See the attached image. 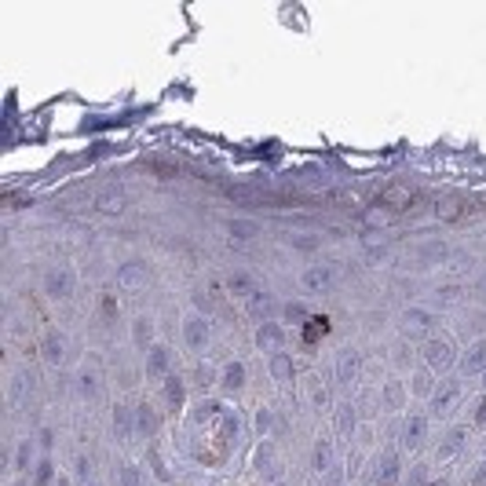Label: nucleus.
Instances as JSON below:
<instances>
[{
  "instance_id": "obj_1",
  "label": "nucleus",
  "mask_w": 486,
  "mask_h": 486,
  "mask_svg": "<svg viewBox=\"0 0 486 486\" xmlns=\"http://www.w3.org/2000/svg\"><path fill=\"white\" fill-rule=\"evenodd\" d=\"M40 286H44V293H48L51 300H70L73 289H77V274H73L70 267H63V264H59V267H48Z\"/></svg>"
},
{
  "instance_id": "obj_2",
  "label": "nucleus",
  "mask_w": 486,
  "mask_h": 486,
  "mask_svg": "<svg viewBox=\"0 0 486 486\" xmlns=\"http://www.w3.org/2000/svg\"><path fill=\"white\" fill-rule=\"evenodd\" d=\"M146 281H150V271L143 260H128L117 267V289L121 293H139V289H146Z\"/></svg>"
},
{
  "instance_id": "obj_3",
  "label": "nucleus",
  "mask_w": 486,
  "mask_h": 486,
  "mask_svg": "<svg viewBox=\"0 0 486 486\" xmlns=\"http://www.w3.org/2000/svg\"><path fill=\"white\" fill-rule=\"evenodd\" d=\"M421 355H424L428 369H439V373H443V369L453 366V347H450L446 337H428L424 347H421Z\"/></svg>"
},
{
  "instance_id": "obj_4",
  "label": "nucleus",
  "mask_w": 486,
  "mask_h": 486,
  "mask_svg": "<svg viewBox=\"0 0 486 486\" xmlns=\"http://www.w3.org/2000/svg\"><path fill=\"white\" fill-rule=\"evenodd\" d=\"M399 325H402L406 337H428V333L435 329V315L428 311V307H406Z\"/></svg>"
},
{
  "instance_id": "obj_5",
  "label": "nucleus",
  "mask_w": 486,
  "mask_h": 486,
  "mask_svg": "<svg viewBox=\"0 0 486 486\" xmlns=\"http://www.w3.org/2000/svg\"><path fill=\"white\" fill-rule=\"evenodd\" d=\"M209 337H212V325H209V318L194 311V315L183 322V340H187V347H190V351H205Z\"/></svg>"
},
{
  "instance_id": "obj_6",
  "label": "nucleus",
  "mask_w": 486,
  "mask_h": 486,
  "mask_svg": "<svg viewBox=\"0 0 486 486\" xmlns=\"http://www.w3.org/2000/svg\"><path fill=\"white\" fill-rule=\"evenodd\" d=\"M333 286H337V271H333V264H315L303 271V289L307 293H329Z\"/></svg>"
},
{
  "instance_id": "obj_7",
  "label": "nucleus",
  "mask_w": 486,
  "mask_h": 486,
  "mask_svg": "<svg viewBox=\"0 0 486 486\" xmlns=\"http://www.w3.org/2000/svg\"><path fill=\"white\" fill-rule=\"evenodd\" d=\"M95 209H99L102 216H121V212L128 209L124 187H102V190L95 194Z\"/></svg>"
},
{
  "instance_id": "obj_8",
  "label": "nucleus",
  "mask_w": 486,
  "mask_h": 486,
  "mask_svg": "<svg viewBox=\"0 0 486 486\" xmlns=\"http://www.w3.org/2000/svg\"><path fill=\"white\" fill-rule=\"evenodd\" d=\"M110 428H114V439L117 443H132V435H136V409H128V406H114V414H110Z\"/></svg>"
},
{
  "instance_id": "obj_9",
  "label": "nucleus",
  "mask_w": 486,
  "mask_h": 486,
  "mask_svg": "<svg viewBox=\"0 0 486 486\" xmlns=\"http://www.w3.org/2000/svg\"><path fill=\"white\" fill-rule=\"evenodd\" d=\"M460 402V384L457 380H446L431 392V409L435 414H453V406Z\"/></svg>"
},
{
  "instance_id": "obj_10",
  "label": "nucleus",
  "mask_w": 486,
  "mask_h": 486,
  "mask_svg": "<svg viewBox=\"0 0 486 486\" xmlns=\"http://www.w3.org/2000/svg\"><path fill=\"white\" fill-rule=\"evenodd\" d=\"M33 392H37V373H30V369H22V373H15V377H11V388H8V399H11L15 406H22V402H30V399H33Z\"/></svg>"
},
{
  "instance_id": "obj_11",
  "label": "nucleus",
  "mask_w": 486,
  "mask_h": 486,
  "mask_svg": "<svg viewBox=\"0 0 486 486\" xmlns=\"http://www.w3.org/2000/svg\"><path fill=\"white\" fill-rule=\"evenodd\" d=\"M281 344H286V329L274 325V322H260V329H256V347H260V351H271V355H278V351H281Z\"/></svg>"
},
{
  "instance_id": "obj_12",
  "label": "nucleus",
  "mask_w": 486,
  "mask_h": 486,
  "mask_svg": "<svg viewBox=\"0 0 486 486\" xmlns=\"http://www.w3.org/2000/svg\"><path fill=\"white\" fill-rule=\"evenodd\" d=\"M168 369H172V351L165 347V344H153L150 351H146V377H168Z\"/></svg>"
},
{
  "instance_id": "obj_13",
  "label": "nucleus",
  "mask_w": 486,
  "mask_h": 486,
  "mask_svg": "<svg viewBox=\"0 0 486 486\" xmlns=\"http://www.w3.org/2000/svg\"><path fill=\"white\" fill-rule=\"evenodd\" d=\"M227 234H230V242H252L264 234V227L249 216H234V220H227Z\"/></svg>"
},
{
  "instance_id": "obj_14",
  "label": "nucleus",
  "mask_w": 486,
  "mask_h": 486,
  "mask_svg": "<svg viewBox=\"0 0 486 486\" xmlns=\"http://www.w3.org/2000/svg\"><path fill=\"white\" fill-rule=\"evenodd\" d=\"M40 351H44V362L59 366L63 358H66V337H63L59 329H48V333H44V340H40Z\"/></svg>"
},
{
  "instance_id": "obj_15",
  "label": "nucleus",
  "mask_w": 486,
  "mask_h": 486,
  "mask_svg": "<svg viewBox=\"0 0 486 486\" xmlns=\"http://www.w3.org/2000/svg\"><path fill=\"white\" fill-rule=\"evenodd\" d=\"M424 439H428V417H421V414H409V417H406V424H402V443L417 450Z\"/></svg>"
},
{
  "instance_id": "obj_16",
  "label": "nucleus",
  "mask_w": 486,
  "mask_h": 486,
  "mask_svg": "<svg viewBox=\"0 0 486 486\" xmlns=\"http://www.w3.org/2000/svg\"><path fill=\"white\" fill-rule=\"evenodd\" d=\"M414 190H409L406 183H388L380 190V205H392V209H409V205H414Z\"/></svg>"
},
{
  "instance_id": "obj_17",
  "label": "nucleus",
  "mask_w": 486,
  "mask_h": 486,
  "mask_svg": "<svg viewBox=\"0 0 486 486\" xmlns=\"http://www.w3.org/2000/svg\"><path fill=\"white\" fill-rule=\"evenodd\" d=\"M158 428H161L158 409H153L150 402H139V406H136V431L146 435V439H153V435H158Z\"/></svg>"
},
{
  "instance_id": "obj_18",
  "label": "nucleus",
  "mask_w": 486,
  "mask_h": 486,
  "mask_svg": "<svg viewBox=\"0 0 486 486\" xmlns=\"http://www.w3.org/2000/svg\"><path fill=\"white\" fill-rule=\"evenodd\" d=\"M358 366H362V355H358L355 347H344L340 358H337V380L351 384V380L358 377Z\"/></svg>"
},
{
  "instance_id": "obj_19",
  "label": "nucleus",
  "mask_w": 486,
  "mask_h": 486,
  "mask_svg": "<svg viewBox=\"0 0 486 486\" xmlns=\"http://www.w3.org/2000/svg\"><path fill=\"white\" fill-rule=\"evenodd\" d=\"M220 384H223V392H242L245 388V362H227L220 369Z\"/></svg>"
},
{
  "instance_id": "obj_20",
  "label": "nucleus",
  "mask_w": 486,
  "mask_h": 486,
  "mask_svg": "<svg viewBox=\"0 0 486 486\" xmlns=\"http://www.w3.org/2000/svg\"><path fill=\"white\" fill-rule=\"evenodd\" d=\"M460 369H465V377H468V373H486V340H475V344L468 347Z\"/></svg>"
},
{
  "instance_id": "obj_21",
  "label": "nucleus",
  "mask_w": 486,
  "mask_h": 486,
  "mask_svg": "<svg viewBox=\"0 0 486 486\" xmlns=\"http://www.w3.org/2000/svg\"><path fill=\"white\" fill-rule=\"evenodd\" d=\"M132 340H136L139 351H150V347H153V344H150V340H153V322H150L146 315H139V318L132 322Z\"/></svg>"
},
{
  "instance_id": "obj_22",
  "label": "nucleus",
  "mask_w": 486,
  "mask_h": 486,
  "mask_svg": "<svg viewBox=\"0 0 486 486\" xmlns=\"http://www.w3.org/2000/svg\"><path fill=\"white\" fill-rule=\"evenodd\" d=\"M183 399H187V384L179 377H165V402H168V409H183Z\"/></svg>"
},
{
  "instance_id": "obj_23",
  "label": "nucleus",
  "mask_w": 486,
  "mask_h": 486,
  "mask_svg": "<svg viewBox=\"0 0 486 486\" xmlns=\"http://www.w3.org/2000/svg\"><path fill=\"white\" fill-rule=\"evenodd\" d=\"M293 373H296V366H293V358L286 355V351H278V355H271V377L274 380H293Z\"/></svg>"
},
{
  "instance_id": "obj_24",
  "label": "nucleus",
  "mask_w": 486,
  "mask_h": 486,
  "mask_svg": "<svg viewBox=\"0 0 486 486\" xmlns=\"http://www.w3.org/2000/svg\"><path fill=\"white\" fill-rule=\"evenodd\" d=\"M435 216L439 220H460L465 216V201L460 198H439L435 201Z\"/></svg>"
},
{
  "instance_id": "obj_25",
  "label": "nucleus",
  "mask_w": 486,
  "mask_h": 486,
  "mask_svg": "<svg viewBox=\"0 0 486 486\" xmlns=\"http://www.w3.org/2000/svg\"><path fill=\"white\" fill-rule=\"evenodd\" d=\"M227 289L238 293V296H252V293H256V281H252L245 271H230V274H227Z\"/></svg>"
},
{
  "instance_id": "obj_26",
  "label": "nucleus",
  "mask_w": 486,
  "mask_h": 486,
  "mask_svg": "<svg viewBox=\"0 0 486 486\" xmlns=\"http://www.w3.org/2000/svg\"><path fill=\"white\" fill-rule=\"evenodd\" d=\"M209 421H223V406L212 402V399H209V402L201 399V402L194 406V424H209Z\"/></svg>"
},
{
  "instance_id": "obj_27",
  "label": "nucleus",
  "mask_w": 486,
  "mask_h": 486,
  "mask_svg": "<svg viewBox=\"0 0 486 486\" xmlns=\"http://www.w3.org/2000/svg\"><path fill=\"white\" fill-rule=\"evenodd\" d=\"M377 479H380L384 486H392V482L399 479V453H384V457H380V465H377Z\"/></svg>"
},
{
  "instance_id": "obj_28",
  "label": "nucleus",
  "mask_w": 486,
  "mask_h": 486,
  "mask_svg": "<svg viewBox=\"0 0 486 486\" xmlns=\"http://www.w3.org/2000/svg\"><path fill=\"white\" fill-rule=\"evenodd\" d=\"M465 435H468V428L465 424H457V428H450V435H446V443L439 446V457L446 460V457H453L460 446H465Z\"/></svg>"
},
{
  "instance_id": "obj_29",
  "label": "nucleus",
  "mask_w": 486,
  "mask_h": 486,
  "mask_svg": "<svg viewBox=\"0 0 486 486\" xmlns=\"http://www.w3.org/2000/svg\"><path fill=\"white\" fill-rule=\"evenodd\" d=\"M380 395H384V406H388V409H402V402H406V388H402V380H388Z\"/></svg>"
},
{
  "instance_id": "obj_30",
  "label": "nucleus",
  "mask_w": 486,
  "mask_h": 486,
  "mask_svg": "<svg viewBox=\"0 0 486 486\" xmlns=\"http://www.w3.org/2000/svg\"><path fill=\"white\" fill-rule=\"evenodd\" d=\"M271 307H274V300H271V293H264V289H256V293L249 296V311L260 315L264 322H267V315H271Z\"/></svg>"
},
{
  "instance_id": "obj_31",
  "label": "nucleus",
  "mask_w": 486,
  "mask_h": 486,
  "mask_svg": "<svg viewBox=\"0 0 486 486\" xmlns=\"http://www.w3.org/2000/svg\"><path fill=\"white\" fill-rule=\"evenodd\" d=\"M77 395H81L85 402L99 399V377L95 373H81V377H77Z\"/></svg>"
},
{
  "instance_id": "obj_32",
  "label": "nucleus",
  "mask_w": 486,
  "mask_h": 486,
  "mask_svg": "<svg viewBox=\"0 0 486 486\" xmlns=\"http://www.w3.org/2000/svg\"><path fill=\"white\" fill-rule=\"evenodd\" d=\"M355 424H358L355 406H351V402H344V406L337 409V431H340V435H351V431H355Z\"/></svg>"
},
{
  "instance_id": "obj_33",
  "label": "nucleus",
  "mask_w": 486,
  "mask_h": 486,
  "mask_svg": "<svg viewBox=\"0 0 486 486\" xmlns=\"http://www.w3.org/2000/svg\"><path fill=\"white\" fill-rule=\"evenodd\" d=\"M315 468H318V472H329V468H333V443H329V439H318V446H315Z\"/></svg>"
},
{
  "instance_id": "obj_34",
  "label": "nucleus",
  "mask_w": 486,
  "mask_h": 486,
  "mask_svg": "<svg viewBox=\"0 0 486 486\" xmlns=\"http://www.w3.org/2000/svg\"><path fill=\"white\" fill-rule=\"evenodd\" d=\"M33 486H55V465L44 457L40 465H37V472H33Z\"/></svg>"
},
{
  "instance_id": "obj_35",
  "label": "nucleus",
  "mask_w": 486,
  "mask_h": 486,
  "mask_svg": "<svg viewBox=\"0 0 486 486\" xmlns=\"http://www.w3.org/2000/svg\"><path fill=\"white\" fill-rule=\"evenodd\" d=\"M30 460H33V443L22 439L15 450V472H30Z\"/></svg>"
},
{
  "instance_id": "obj_36",
  "label": "nucleus",
  "mask_w": 486,
  "mask_h": 486,
  "mask_svg": "<svg viewBox=\"0 0 486 486\" xmlns=\"http://www.w3.org/2000/svg\"><path fill=\"white\" fill-rule=\"evenodd\" d=\"M117 482L121 486H139V468L132 465V460H121L117 465Z\"/></svg>"
},
{
  "instance_id": "obj_37",
  "label": "nucleus",
  "mask_w": 486,
  "mask_h": 486,
  "mask_svg": "<svg viewBox=\"0 0 486 486\" xmlns=\"http://www.w3.org/2000/svg\"><path fill=\"white\" fill-rule=\"evenodd\" d=\"M256 468H260V472H267L271 479L278 475V465H274V450H271V446H260V453H256Z\"/></svg>"
},
{
  "instance_id": "obj_38",
  "label": "nucleus",
  "mask_w": 486,
  "mask_h": 486,
  "mask_svg": "<svg viewBox=\"0 0 486 486\" xmlns=\"http://www.w3.org/2000/svg\"><path fill=\"white\" fill-rule=\"evenodd\" d=\"M421 260H428V264L446 260V245H443V242H428V245H421Z\"/></svg>"
},
{
  "instance_id": "obj_39",
  "label": "nucleus",
  "mask_w": 486,
  "mask_h": 486,
  "mask_svg": "<svg viewBox=\"0 0 486 486\" xmlns=\"http://www.w3.org/2000/svg\"><path fill=\"white\" fill-rule=\"evenodd\" d=\"M281 315H286L293 325H303L307 322V307L303 303H286V307H281Z\"/></svg>"
},
{
  "instance_id": "obj_40",
  "label": "nucleus",
  "mask_w": 486,
  "mask_h": 486,
  "mask_svg": "<svg viewBox=\"0 0 486 486\" xmlns=\"http://www.w3.org/2000/svg\"><path fill=\"white\" fill-rule=\"evenodd\" d=\"M289 245L300 252H311V249H318V238L315 234H289Z\"/></svg>"
},
{
  "instance_id": "obj_41",
  "label": "nucleus",
  "mask_w": 486,
  "mask_h": 486,
  "mask_svg": "<svg viewBox=\"0 0 486 486\" xmlns=\"http://www.w3.org/2000/svg\"><path fill=\"white\" fill-rule=\"evenodd\" d=\"M311 402L322 409V406H329V388H325V384L322 380H311Z\"/></svg>"
},
{
  "instance_id": "obj_42",
  "label": "nucleus",
  "mask_w": 486,
  "mask_h": 486,
  "mask_svg": "<svg viewBox=\"0 0 486 486\" xmlns=\"http://www.w3.org/2000/svg\"><path fill=\"white\" fill-rule=\"evenodd\" d=\"M435 300H439L443 307H446V303H457V300H460V286H443V289H435Z\"/></svg>"
},
{
  "instance_id": "obj_43",
  "label": "nucleus",
  "mask_w": 486,
  "mask_h": 486,
  "mask_svg": "<svg viewBox=\"0 0 486 486\" xmlns=\"http://www.w3.org/2000/svg\"><path fill=\"white\" fill-rule=\"evenodd\" d=\"M274 428V417H271V409H260L256 414V431H260V439H267V431Z\"/></svg>"
},
{
  "instance_id": "obj_44",
  "label": "nucleus",
  "mask_w": 486,
  "mask_h": 486,
  "mask_svg": "<svg viewBox=\"0 0 486 486\" xmlns=\"http://www.w3.org/2000/svg\"><path fill=\"white\" fill-rule=\"evenodd\" d=\"M194 377H198V384H201V388H209V384H216V380H220V377H216V369H212L209 362H205V366H198V373H194Z\"/></svg>"
},
{
  "instance_id": "obj_45",
  "label": "nucleus",
  "mask_w": 486,
  "mask_h": 486,
  "mask_svg": "<svg viewBox=\"0 0 486 486\" xmlns=\"http://www.w3.org/2000/svg\"><path fill=\"white\" fill-rule=\"evenodd\" d=\"M194 307H198V315H209L212 311V300L205 296V289H194Z\"/></svg>"
},
{
  "instance_id": "obj_46",
  "label": "nucleus",
  "mask_w": 486,
  "mask_h": 486,
  "mask_svg": "<svg viewBox=\"0 0 486 486\" xmlns=\"http://www.w3.org/2000/svg\"><path fill=\"white\" fill-rule=\"evenodd\" d=\"M414 392H417V395H431V377H428V373H417V377H414Z\"/></svg>"
},
{
  "instance_id": "obj_47",
  "label": "nucleus",
  "mask_w": 486,
  "mask_h": 486,
  "mask_svg": "<svg viewBox=\"0 0 486 486\" xmlns=\"http://www.w3.org/2000/svg\"><path fill=\"white\" fill-rule=\"evenodd\" d=\"M384 220H388V216H384L380 209H369V212H362V223H366V227H384Z\"/></svg>"
},
{
  "instance_id": "obj_48",
  "label": "nucleus",
  "mask_w": 486,
  "mask_h": 486,
  "mask_svg": "<svg viewBox=\"0 0 486 486\" xmlns=\"http://www.w3.org/2000/svg\"><path fill=\"white\" fill-rule=\"evenodd\" d=\"M73 475H77V479H88V475H92V460H88V457H77Z\"/></svg>"
},
{
  "instance_id": "obj_49",
  "label": "nucleus",
  "mask_w": 486,
  "mask_h": 486,
  "mask_svg": "<svg viewBox=\"0 0 486 486\" xmlns=\"http://www.w3.org/2000/svg\"><path fill=\"white\" fill-rule=\"evenodd\" d=\"M472 486H486V457L479 460V468H475V475H472Z\"/></svg>"
},
{
  "instance_id": "obj_50",
  "label": "nucleus",
  "mask_w": 486,
  "mask_h": 486,
  "mask_svg": "<svg viewBox=\"0 0 486 486\" xmlns=\"http://www.w3.org/2000/svg\"><path fill=\"white\" fill-rule=\"evenodd\" d=\"M150 168H153V172H165V179L176 176V165H168V161H150Z\"/></svg>"
},
{
  "instance_id": "obj_51",
  "label": "nucleus",
  "mask_w": 486,
  "mask_h": 486,
  "mask_svg": "<svg viewBox=\"0 0 486 486\" xmlns=\"http://www.w3.org/2000/svg\"><path fill=\"white\" fill-rule=\"evenodd\" d=\"M475 424H486V399H482L479 409H475Z\"/></svg>"
},
{
  "instance_id": "obj_52",
  "label": "nucleus",
  "mask_w": 486,
  "mask_h": 486,
  "mask_svg": "<svg viewBox=\"0 0 486 486\" xmlns=\"http://www.w3.org/2000/svg\"><path fill=\"white\" fill-rule=\"evenodd\" d=\"M424 486H450L446 479H435V482H424Z\"/></svg>"
},
{
  "instance_id": "obj_53",
  "label": "nucleus",
  "mask_w": 486,
  "mask_h": 486,
  "mask_svg": "<svg viewBox=\"0 0 486 486\" xmlns=\"http://www.w3.org/2000/svg\"><path fill=\"white\" fill-rule=\"evenodd\" d=\"M55 486H70V479H66V475H59V479H55Z\"/></svg>"
},
{
  "instance_id": "obj_54",
  "label": "nucleus",
  "mask_w": 486,
  "mask_h": 486,
  "mask_svg": "<svg viewBox=\"0 0 486 486\" xmlns=\"http://www.w3.org/2000/svg\"><path fill=\"white\" fill-rule=\"evenodd\" d=\"M482 388H486V373H482Z\"/></svg>"
},
{
  "instance_id": "obj_55",
  "label": "nucleus",
  "mask_w": 486,
  "mask_h": 486,
  "mask_svg": "<svg viewBox=\"0 0 486 486\" xmlns=\"http://www.w3.org/2000/svg\"><path fill=\"white\" fill-rule=\"evenodd\" d=\"M15 486H22V482H15Z\"/></svg>"
}]
</instances>
